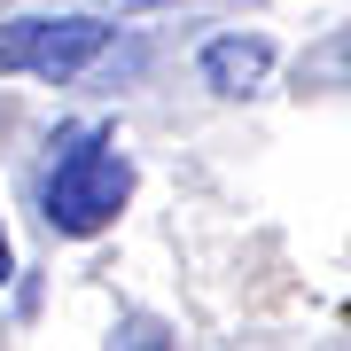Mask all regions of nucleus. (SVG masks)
Wrapping results in <instances>:
<instances>
[{"label":"nucleus","instance_id":"f257e3e1","mask_svg":"<svg viewBox=\"0 0 351 351\" xmlns=\"http://www.w3.org/2000/svg\"><path fill=\"white\" fill-rule=\"evenodd\" d=\"M133 203V156L117 149V133L101 125H78L63 133V149L47 164V188H39V211H47L55 234L86 242L101 226H117V211Z\"/></svg>","mask_w":351,"mask_h":351},{"label":"nucleus","instance_id":"20e7f679","mask_svg":"<svg viewBox=\"0 0 351 351\" xmlns=\"http://www.w3.org/2000/svg\"><path fill=\"white\" fill-rule=\"evenodd\" d=\"M8 274H16V250H8V234H0V289H8Z\"/></svg>","mask_w":351,"mask_h":351},{"label":"nucleus","instance_id":"39448f33","mask_svg":"<svg viewBox=\"0 0 351 351\" xmlns=\"http://www.w3.org/2000/svg\"><path fill=\"white\" fill-rule=\"evenodd\" d=\"M343 63H351V47H343Z\"/></svg>","mask_w":351,"mask_h":351},{"label":"nucleus","instance_id":"f03ea898","mask_svg":"<svg viewBox=\"0 0 351 351\" xmlns=\"http://www.w3.org/2000/svg\"><path fill=\"white\" fill-rule=\"evenodd\" d=\"M110 39H117V24H101V16H8L0 24V78L71 86L110 55Z\"/></svg>","mask_w":351,"mask_h":351},{"label":"nucleus","instance_id":"7ed1b4c3","mask_svg":"<svg viewBox=\"0 0 351 351\" xmlns=\"http://www.w3.org/2000/svg\"><path fill=\"white\" fill-rule=\"evenodd\" d=\"M195 71H203V86H211V94L242 101V94L265 86V71H274V39H265V32H219V39H203Z\"/></svg>","mask_w":351,"mask_h":351}]
</instances>
